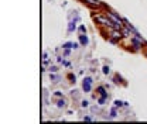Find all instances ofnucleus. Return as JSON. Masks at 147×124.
<instances>
[{"label": "nucleus", "instance_id": "f257e3e1", "mask_svg": "<svg viewBox=\"0 0 147 124\" xmlns=\"http://www.w3.org/2000/svg\"><path fill=\"white\" fill-rule=\"evenodd\" d=\"M91 17L99 28H113V23L110 21L105 11H92Z\"/></svg>", "mask_w": 147, "mask_h": 124}, {"label": "nucleus", "instance_id": "f03ea898", "mask_svg": "<svg viewBox=\"0 0 147 124\" xmlns=\"http://www.w3.org/2000/svg\"><path fill=\"white\" fill-rule=\"evenodd\" d=\"M144 38H139V37L136 36H131L129 38V48L131 52H140V51H144V48H146V44H144Z\"/></svg>", "mask_w": 147, "mask_h": 124}, {"label": "nucleus", "instance_id": "7ed1b4c3", "mask_svg": "<svg viewBox=\"0 0 147 124\" xmlns=\"http://www.w3.org/2000/svg\"><path fill=\"white\" fill-rule=\"evenodd\" d=\"M82 4H85L88 9H91L92 11H106L110 7L108 4H105L100 0H79Z\"/></svg>", "mask_w": 147, "mask_h": 124}, {"label": "nucleus", "instance_id": "20e7f679", "mask_svg": "<svg viewBox=\"0 0 147 124\" xmlns=\"http://www.w3.org/2000/svg\"><path fill=\"white\" fill-rule=\"evenodd\" d=\"M106 13V16L110 18V21L113 23V28H117V30H122L123 27H125V24H123V17L117 13V11H115V10H106L105 11Z\"/></svg>", "mask_w": 147, "mask_h": 124}, {"label": "nucleus", "instance_id": "39448f33", "mask_svg": "<svg viewBox=\"0 0 147 124\" xmlns=\"http://www.w3.org/2000/svg\"><path fill=\"white\" fill-rule=\"evenodd\" d=\"M125 40L122 30H117V28H109V37H108V41L113 45H119L122 41Z\"/></svg>", "mask_w": 147, "mask_h": 124}, {"label": "nucleus", "instance_id": "423d86ee", "mask_svg": "<svg viewBox=\"0 0 147 124\" xmlns=\"http://www.w3.org/2000/svg\"><path fill=\"white\" fill-rule=\"evenodd\" d=\"M92 88H93V79H92V76H85L82 79V90L85 93H91Z\"/></svg>", "mask_w": 147, "mask_h": 124}, {"label": "nucleus", "instance_id": "0eeeda50", "mask_svg": "<svg viewBox=\"0 0 147 124\" xmlns=\"http://www.w3.org/2000/svg\"><path fill=\"white\" fill-rule=\"evenodd\" d=\"M79 21V16H76L75 20H71L69 23H68V27H67V31H68V34H71L74 31H76L78 30V27H76V23Z\"/></svg>", "mask_w": 147, "mask_h": 124}, {"label": "nucleus", "instance_id": "6e6552de", "mask_svg": "<svg viewBox=\"0 0 147 124\" xmlns=\"http://www.w3.org/2000/svg\"><path fill=\"white\" fill-rule=\"evenodd\" d=\"M78 41H79V44L82 45V47H86L88 44H89V38L86 34H79L78 36Z\"/></svg>", "mask_w": 147, "mask_h": 124}, {"label": "nucleus", "instance_id": "1a4fd4ad", "mask_svg": "<svg viewBox=\"0 0 147 124\" xmlns=\"http://www.w3.org/2000/svg\"><path fill=\"white\" fill-rule=\"evenodd\" d=\"M55 106L58 107V109H65V107H67V100H65L64 97H59V99H57Z\"/></svg>", "mask_w": 147, "mask_h": 124}, {"label": "nucleus", "instance_id": "9d476101", "mask_svg": "<svg viewBox=\"0 0 147 124\" xmlns=\"http://www.w3.org/2000/svg\"><path fill=\"white\" fill-rule=\"evenodd\" d=\"M96 95H98V96H102V95H109V93H108V90H106V86H103V85L98 86V88H96Z\"/></svg>", "mask_w": 147, "mask_h": 124}, {"label": "nucleus", "instance_id": "9b49d317", "mask_svg": "<svg viewBox=\"0 0 147 124\" xmlns=\"http://www.w3.org/2000/svg\"><path fill=\"white\" fill-rule=\"evenodd\" d=\"M113 83H115V85H119V83L126 85V82L123 80V78H122L120 75H117V73H116V75H115V78H113Z\"/></svg>", "mask_w": 147, "mask_h": 124}, {"label": "nucleus", "instance_id": "f8f14e48", "mask_svg": "<svg viewBox=\"0 0 147 124\" xmlns=\"http://www.w3.org/2000/svg\"><path fill=\"white\" fill-rule=\"evenodd\" d=\"M122 33H123V37H125V38H130V37L133 36L131 30H130V28H127L126 25H125V27L122 28Z\"/></svg>", "mask_w": 147, "mask_h": 124}, {"label": "nucleus", "instance_id": "ddd939ff", "mask_svg": "<svg viewBox=\"0 0 147 124\" xmlns=\"http://www.w3.org/2000/svg\"><path fill=\"white\" fill-rule=\"evenodd\" d=\"M108 97H109V95H102V96H99V97H98V105H100V106H103V105L106 103V100H108Z\"/></svg>", "mask_w": 147, "mask_h": 124}, {"label": "nucleus", "instance_id": "4468645a", "mask_svg": "<svg viewBox=\"0 0 147 124\" xmlns=\"http://www.w3.org/2000/svg\"><path fill=\"white\" fill-rule=\"evenodd\" d=\"M110 116H109V119H116V117H117V107H112V109H110V113H109Z\"/></svg>", "mask_w": 147, "mask_h": 124}, {"label": "nucleus", "instance_id": "2eb2a0df", "mask_svg": "<svg viewBox=\"0 0 147 124\" xmlns=\"http://www.w3.org/2000/svg\"><path fill=\"white\" fill-rule=\"evenodd\" d=\"M113 106L117 107V109H120V107H125V102H123V100H119V99H116V100L113 102Z\"/></svg>", "mask_w": 147, "mask_h": 124}, {"label": "nucleus", "instance_id": "dca6fc26", "mask_svg": "<svg viewBox=\"0 0 147 124\" xmlns=\"http://www.w3.org/2000/svg\"><path fill=\"white\" fill-rule=\"evenodd\" d=\"M64 48H71V50H74V42L72 41H67V42H64L62 44V50Z\"/></svg>", "mask_w": 147, "mask_h": 124}, {"label": "nucleus", "instance_id": "f3484780", "mask_svg": "<svg viewBox=\"0 0 147 124\" xmlns=\"http://www.w3.org/2000/svg\"><path fill=\"white\" fill-rule=\"evenodd\" d=\"M50 79L54 82V83H57V82H59V76L57 75V73H50Z\"/></svg>", "mask_w": 147, "mask_h": 124}, {"label": "nucleus", "instance_id": "a211bd4d", "mask_svg": "<svg viewBox=\"0 0 147 124\" xmlns=\"http://www.w3.org/2000/svg\"><path fill=\"white\" fill-rule=\"evenodd\" d=\"M58 71H59V68L55 66V65H50V68H48V72H50V73H58Z\"/></svg>", "mask_w": 147, "mask_h": 124}, {"label": "nucleus", "instance_id": "6ab92c4d", "mask_svg": "<svg viewBox=\"0 0 147 124\" xmlns=\"http://www.w3.org/2000/svg\"><path fill=\"white\" fill-rule=\"evenodd\" d=\"M102 72H103V75H110V66L109 65H103Z\"/></svg>", "mask_w": 147, "mask_h": 124}, {"label": "nucleus", "instance_id": "aec40b11", "mask_svg": "<svg viewBox=\"0 0 147 124\" xmlns=\"http://www.w3.org/2000/svg\"><path fill=\"white\" fill-rule=\"evenodd\" d=\"M67 78L69 79V82H71V83H75V82H76V76H75L74 73H68V75H67Z\"/></svg>", "mask_w": 147, "mask_h": 124}, {"label": "nucleus", "instance_id": "412c9836", "mask_svg": "<svg viewBox=\"0 0 147 124\" xmlns=\"http://www.w3.org/2000/svg\"><path fill=\"white\" fill-rule=\"evenodd\" d=\"M53 97H54V99H59V97H64V93H62L61 90H57L54 95H53Z\"/></svg>", "mask_w": 147, "mask_h": 124}, {"label": "nucleus", "instance_id": "4be33fe9", "mask_svg": "<svg viewBox=\"0 0 147 124\" xmlns=\"http://www.w3.org/2000/svg\"><path fill=\"white\" fill-rule=\"evenodd\" d=\"M78 31H79V34H86V27H85L84 24H81V25L78 27Z\"/></svg>", "mask_w": 147, "mask_h": 124}, {"label": "nucleus", "instance_id": "5701e85b", "mask_svg": "<svg viewBox=\"0 0 147 124\" xmlns=\"http://www.w3.org/2000/svg\"><path fill=\"white\" fill-rule=\"evenodd\" d=\"M64 56H69L71 55V48H64Z\"/></svg>", "mask_w": 147, "mask_h": 124}, {"label": "nucleus", "instance_id": "b1692460", "mask_svg": "<svg viewBox=\"0 0 147 124\" xmlns=\"http://www.w3.org/2000/svg\"><path fill=\"white\" fill-rule=\"evenodd\" d=\"M62 66H65V68H69V66H71V62L64 59V61H62Z\"/></svg>", "mask_w": 147, "mask_h": 124}, {"label": "nucleus", "instance_id": "393cba45", "mask_svg": "<svg viewBox=\"0 0 147 124\" xmlns=\"http://www.w3.org/2000/svg\"><path fill=\"white\" fill-rule=\"evenodd\" d=\"M81 106H82L84 109H85V107H88V106H89V102H88V100H82V102H81Z\"/></svg>", "mask_w": 147, "mask_h": 124}, {"label": "nucleus", "instance_id": "a878e982", "mask_svg": "<svg viewBox=\"0 0 147 124\" xmlns=\"http://www.w3.org/2000/svg\"><path fill=\"white\" fill-rule=\"evenodd\" d=\"M82 120H84V121H93V119H92L91 116H85Z\"/></svg>", "mask_w": 147, "mask_h": 124}, {"label": "nucleus", "instance_id": "bb28decb", "mask_svg": "<svg viewBox=\"0 0 147 124\" xmlns=\"http://www.w3.org/2000/svg\"><path fill=\"white\" fill-rule=\"evenodd\" d=\"M79 45H81V44H79V41H78V42H74V50H78V48H79Z\"/></svg>", "mask_w": 147, "mask_h": 124}, {"label": "nucleus", "instance_id": "cd10ccee", "mask_svg": "<svg viewBox=\"0 0 147 124\" xmlns=\"http://www.w3.org/2000/svg\"><path fill=\"white\" fill-rule=\"evenodd\" d=\"M42 59H48V52H44V54H42Z\"/></svg>", "mask_w": 147, "mask_h": 124}, {"label": "nucleus", "instance_id": "c85d7f7f", "mask_svg": "<svg viewBox=\"0 0 147 124\" xmlns=\"http://www.w3.org/2000/svg\"><path fill=\"white\" fill-rule=\"evenodd\" d=\"M144 55H146V58H147V48H144Z\"/></svg>", "mask_w": 147, "mask_h": 124}, {"label": "nucleus", "instance_id": "c756f323", "mask_svg": "<svg viewBox=\"0 0 147 124\" xmlns=\"http://www.w3.org/2000/svg\"><path fill=\"white\" fill-rule=\"evenodd\" d=\"M144 44H146V48H147V40H146V41H144Z\"/></svg>", "mask_w": 147, "mask_h": 124}]
</instances>
